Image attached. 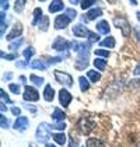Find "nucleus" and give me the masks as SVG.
<instances>
[{"instance_id":"nucleus-21","label":"nucleus","mask_w":140,"mask_h":147,"mask_svg":"<svg viewBox=\"0 0 140 147\" xmlns=\"http://www.w3.org/2000/svg\"><path fill=\"white\" fill-rule=\"evenodd\" d=\"M100 46H104L105 49L106 48H114L115 46V38L114 36H106L104 41L100 42Z\"/></svg>"},{"instance_id":"nucleus-47","label":"nucleus","mask_w":140,"mask_h":147,"mask_svg":"<svg viewBox=\"0 0 140 147\" xmlns=\"http://www.w3.org/2000/svg\"><path fill=\"white\" fill-rule=\"evenodd\" d=\"M11 77H13V74H11V73H6V74L3 76V79H4V80H10Z\"/></svg>"},{"instance_id":"nucleus-36","label":"nucleus","mask_w":140,"mask_h":147,"mask_svg":"<svg viewBox=\"0 0 140 147\" xmlns=\"http://www.w3.org/2000/svg\"><path fill=\"white\" fill-rule=\"evenodd\" d=\"M9 90L11 91V92H14V94H20V86H18V84H14V83H11V84L9 86Z\"/></svg>"},{"instance_id":"nucleus-41","label":"nucleus","mask_w":140,"mask_h":147,"mask_svg":"<svg viewBox=\"0 0 140 147\" xmlns=\"http://www.w3.org/2000/svg\"><path fill=\"white\" fill-rule=\"evenodd\" d=\"M0 6H1V11H7V9H9L7 0H1V1H0Z\"/></svg>"},{"instance_id":"nucleus-51","label":"nucleus","mask_w":140,"mask_h":147,"mask_svg":"<svg viewBox=\"0 0 140 147\" xmlns=\"http://www.w3.org/2000/svg\"><path fill=\"white\" fill-rule=\"evenodd\" d=\"M130 3H132L133 6H136V4H137V1H136V0H130Z\"/></svg>"},{"instance_id":"nucleus-31","label":"nucleus","mask_w":140,"mask_h":147,"mask_svg":"<svg viewBox=\"0 0 140 147\" xmlns=\"http://www.w3.org/2000/svg\"><path fill=\"white\" fill-rule=\"evenodd\" d=\"M34 53H35V49L34 48H31V46H30V48H27V49L23 52V55H24V57L27 59V62H28V59H30V57H32Z\"/></svg>"},{"instance_id":"nucleus-40","label":"nucleus","mask_w":140,"mask_h":147,"mask_svg":"<svg viewBox=\"0 0 140 147\" xmlns=\"http://www.w3.org/2000/svg\"><path fill=\"white\" fill-rule=\"evenodd\" d=\"M98 41H100V35L91 32V35L88 36V42H90V44H94V42H98Z\"/></svg>"},{"instance_id":"nucleus-9","label":"nucleus","mask_w":140,"mask_h":147,"mask_svg":"<svg viewBox=\"0 0 140 147\" xmlns=\"http://www.w3.org/2000/svg\"><path fill=\"white\" fill-rule=\"evenodd\" d=\"M70 21H71V20H70L66 14L58 16V17L55 18V28H56V30H65V28L69 25Z\"/></svg>"},{"instance_id":"nucleus-24","label":"nucleus","mask_w":140,"mask_h":147,"mask_svg":"<svg viewBox=\"0 0 140 147\" xmlns=\"http://www.w3.org/2000/svg\"><path fill=\"white\" fill-rule=\"evenodd\" d=\"M94 66H95V69H98V70H105V67H106V62H105L104 59L97 57V59L94 60Z\"/></svg>"},{"instance_id":"nucleus-45","label":"nucleus","mask_w":140,"mask_h":147,"mask_svg":"<svg viewBox=\"0 0 140 147\" xmlns=\"http://www.w3.org/2000/svg\"><path fill=\"white\" fill-rule=\"evenodd\" d=\"M133 74H135V76H140V63H139V65H137V67L135 69V71H133Z\"/></svg>"},{"instance_id":"nucleus-15","label":"nucleus","mask_w":140,"mask_h":147,"mask_svg":"<svg viewBox=\"0 0 140 147\" xmlns=\"http://www.w3.org/2000/svg\"><path fill=\"white\" fill-rule=\"evenodd\" d=\"M97 30H98V32H101V34H109V31H111L109 24L106 23L105 20H101V21L97 23Z\"/></svg>"},{"instance_id":"nucleus-11","label":"nucleus","mask_w":140,"mask_h":147,"mask_svg":"<svg viewBox=\"0 0 140 147\" xmlns=\"http://www.w3.org/2000/svg\"><path fill=\"white\" fill-rule=\"evenodd\" d=\"M59 101L63 107H69V104L71 102V94H70L67 90L62 88L59 91Z\"/></svg>"},{"instance_id":"nucleus-34","label":"nucleus","mask_w":140,"mask_h":147,"mask_svg":"<svg viewBox=\"0 0 140 147\" xmlns=\"http://www.w3.org/2000/svg\"><path fill=\"white\" fill-rule=\"evenodd\" d=\"M95 55H97V56L108 57L109 56V51H106V49H95Z\"/></svg>"},{"instance_id":"nucleus-30","label":"nucleus","mask_w":140,"mask_h":147,"mask_svg":"<svg viewBox=\"0 0 140 147\" xmlns=\"http://www.w3.org/2000/svg\"><path fill=\"white\" fill-rule=\"evenodd\" d=\"M30 79H31V81L34 83L35 86H42V84H44V79H42V77H38V76H35V74H31Z\"/></svg>"},{"instance_id":"nucleus-44","label":"nucleus","mask_w":140,"mask_h":147,"mask_svg":"<svg viewBox=\"0 0 140 147\" xmlns=\"http://www.w3.org/2000/svg\"><path fill=\"white\" fill-rule=\"evenodd\" d=\"M24 107H25L27 109H30L31 112H36V108H35V107H32V105H28V104H24Z\"/></svg>"},{"instance_id":"nucleus-20","label":"nucleus","mask_w":140,"mask_h":147,"mask_svg":"<svg viewBox=\"0 0 140 147\" xmlns=\"http://www.w3.org/2000/svg\"><path fill=\"white\" fill-rule=\"evenodd\" d=\"M52 137H53V140L58 143V144H60V146H63L65 143H66V135L63 133V132H58V133H53L52 135Z\"/></svg>"},{"instance_id":"nucleus-19","label":"nucleus","mask_w":140,"mask_h":147,"mask_svg":"<svg viewBox=\"0 0 140 147\" xmlns=\"http://www.w3.org/2000/svg\"><path fill=\"white\" fill-rule=\"evenodd\" d=\"M87 147H105L104 142L102 140H100V139H94V137H90L88 140H87Z\"/></svg>"},{"instance_id":"nucleus-50","label":"nucleus","mask_w":140,"mask_h":147,"mask_svg":"<svg viewBox=\"0 0 140 147\" xmlns=\"http://www.w3.org/2000/svg\"><path fill=\"white\" fill-rule=\"evenodd\" d=\"M45 147H56L55 144H50V143H45Z\"/></svg>"},{"instance_id":"nucleus-5","label":"nucleus","mask_w":140,"mask_h":147,"mask_svg":"<svg viewBox=\"0 0 140 147\" xmlns=\"http://www.w3.org/2000/svg\"><path fill=\"white\" fill-rule=\"evenodd\" d=\"M55 77L60 84L66 86V87H71L73 86V79L69 73H65V71H59V70H55Z\"/></svg>"},{"instance_id":"nucleus-16","label":"nucleus","mask_w":140,"mask_h":147,"mask_svg":"<svg viewBox=\"0 0 140 147\" xmlns=\"http://www.w3.org/2000/svg\"><path fill=\"white\" fill-rule=\"evenodd\" d=\"M65 118H66V113L63 112L60 108H55V109H53V113H52V119H53V121L62 122V121H65Z\"/></svg>"},{"instance_id":"nucleus-3","label":"nucleus","mask_w":140,"mask_h":147,"mask_svg":"<svg viewBox=\"0 0 140 147\" xmlns=\"http://www.w3.org/2000/svg\"><path fill=\"white\" fill-rule=\"evenodd\" d=\"M90 42H77V41H73L71 42V48L74 52L79 53V56L83 57H88V52H90Z\"/></svg>"},{"instance_id":"nucleus-18","label":"nucleus","mask_w":140,"mask_h":147,"mask_svg":"<svg viewBox=\"0 0 140 147\" xmlns=\"http://www.w3.org/2000/svg\"><path fill=\"white\" fill-rule=\"evenodd\" d=\"M87 65H88V57H83V56L77 57V60H76V69H77V70L85 69Z\"/></svg>"},{"instance_id":"nucleus-32","label":"nucleus","mask_w":140,"mask_h":147,"mask_svg":"<svg viewBox=\"0 0 140 147\" xmlns=\"http://www.w3.org/2000/svg\"><path fill=\"white\" fill-rule=\"evenodd\" d=\"M23 44V38H18L17 41H14V42H11L10 45H9V48L11 49V51H17L18 49V46L21 45Z\"/></svg>"},{"instance_id":"nucleus-7","label":"nucleus","mask_w":140,"mask_h":147,"mask_svg":"<svg viewBox=\"0 0 140 147\" xmlns=\"http://www.w3.org/2000/svg\"><path fill=\"white\" fill-rule=\"evenodd\" d=\"M52 48L55 49V51H60V52H63V51H67L69 48H71V42L69 41H66L65 38H56L55 41H53V44H52Z\"/></svg>"},{"instance_id":"nucleus-43","label":"nucleus","mask_w":140,"mask_h":147,"mask_svg":"<svg viewBox=\"0 0 140 147\" xmlns=\"http://www.w3.org/2000/svg\"><path fill=\"white\" fill-rule=\"evenodd\" d=\"M11 112H13V115L18 116V115L21 113V111H20V108H17V107H13V108H11Z\"/></svg>"},{"instance_id":"nucleus-39","label":"nucleus","mask_w":140,"mask_h":147,"mask_svg":"<svg viewBox=\"0 0 140 147\" xmlns=\"http://www.w3.org/2000/svg\"><path fill=\"white\" fill-rule=\"evenodd\" d=\"M0 121H1V127H3V129H7V127H9V119H7L4 115L0 116Z\"/></svg>"},{"instance_id":"nucleus-13","label":"nucleus","mask_w":140,"mask_h":147,"mask_svg":"<svg viewBox=\"0 0 140 147\" xmlns=\"http://www.w3.org/2000/svg\"><path fill=\"white\" fill-rule=\"evenodd\" d=\"M44 98H45V101H48V102H52L53 98H55V90H53V87H52L50 84H46V86H45Z\"/></svg>"},{"instance_id":"nucleus-23","label":"nucleus","mask_w":140,"mask_h":147,"mask_svg":"<svg viewBox=\"0 0 140 147\" xmlns=\"http://www.w3.org/2000/svg\"><path fill=\"white\" fill-rule=\"evenodd\" d=\"M46 63L44 62V60H39V59H36L34 62H31V67L32 69H39V70H46Z\"/></svg>"},{"instance_id":"nucleus-4","label":"nucleus","mask_w":140,"mask_h":147,"mask_svg":"<svg viewBox=\"0 0 140 147\" xmlns=\"http://www.w3.org/2000/svg\"><path fill=\"white\" fill-rule=\"evenodd\" d=\"M114 24H115L116 28H119L122 31V35H125V36L130 35V24L128 23L126 18H123V17H115L114 18Z\"/></svg>"},{"instance_id":"nucleus-8","label":"nucleus","mask_w":140,"mask_h":147,"mask_svg":"<svg viewBox=\"0 0 140 147\" xmlns=\"http://www.w3.org/2000/svg\"><path fill=\"white\" fill-rule=\"evenodd\" d=\"M73 34L76 36H79V38H88L91 35V31L88 28H85L83 24H76L73 27Z\"/></svg>"},{"instance_id":"nucleus-29","label":"nucleus","mask_w":140,"mask_h":147,"mask_svg":"<svg viewBox=\"0 0 140 147\" xmlns=\"http://www.w3.org/2000/svg\"><path fill=\"white\" fill-rule=\"evenodd\" d=\"M39 24H41V25H39V30H41V31H46L48 25H49V18H48V17H44V18L39 21Z\"/></svg>"},{"instance_id":"nucleus-46","label":"nucleus","mask_w":140,"mask_h":147,"mask_svg":"<svg viewBox=\"0 0 140 147\" xmlns=\"http://www.w3.org/2000/svg\"><path fill=\"white\" fill-rule=\"evenodd\" d=\"M15 65H17L18 67H24L27 63H25V62H20V60H17V62H15Z\"/></svg>"},{"instance_id":"nucleus-38","label":"nucleus","mask_w":140,"mask_h":147,"mask_svg":"<svg viewBox=\"0 0 140 147\" xmlns=\"http://www.w3.org/2000/svg\"><path fill=\"white\" fill-rule=\"evenodd\" d=\"M50 127H52V129H58V130H63V129L66 127V123H65V122H58V123L52 125Z\"/></svg>"},{"instance_id":"nucleus-17","label":"nucleus","mask_w":140,"mask_h":147,"mask_svg":"<svg viewBox=\"0 0 140 147\" xmlns=\"http://www.w3.org/2000/svg\"><path fill=\"white\" fill-rule=\"evenodd\" d=\"M101 16H102V10L101 9H93V10H90L85 14V18L87 20H95V18H98Z\"/></svg>"},{"instance_id":"nucleus-48","label":"nucleus","mask_w":140,"mask_h":147,"mask_svg":"<svg viewBox=\"0 0 140 147\" xmlns=\"http://www.w3.org/2000/svg\"><path fill=\"white\" fill-rule=\"evenodd\" d=\"M0 109H1V112H4V111L7 109V108H6V105H4V102H1V104H0Z\"/></svg>"},{"instance_id":"nucleus-55","label":"nucleus","mask_w":140,"mask_h":147,"mask_svg":"<svg viewBox=\"0 0 140 147\" xmlns=\"http://www.w3.org/2000/svg\"><path fill=\"white\" fill-rule=\"evenodd\" d=\"M39 1H45V0H39Z\"/></svg>"},{"instance_id":"nucleus-2","label":"nucleus","mask_w":140,"mask_h":147,"mask_svg":"<svg viewBox=\"0 0 140 147\" xmlns=\"http://www.w3.org/2000/svg\"><path fill=\"white\" fill-rule=\"evenodd\" d=\"M77 129L80 130V133L83 135H88L94 129V122L88 118V116H81L77 122Z\"/></svg>"},{"instance_id":"nucleus-52","label":"nucleus","mask_w":140,"mask_h":147,"mask_svg":"<svg viewBox=\"0 0 140 147\" xmlns=\"http://www.w3.org/2000/svg\"><path fill=\"white\" fill-rule=\"evenodd\" d=\"M20 80H21V83H25V77H24V76H21V77H20Z\"/></svg>"},{"instance_id":"nucleus-27","label":"nucleus","mask_w":140,"mask_h":147,"mask_svg":"<svg viewBox=\"0 0 140 147\" xmlns=\"http://www.w3.org/2000/svg\"><path fill=\"white\" fill-rule=\"evenodd\" d=\"M25 1H27V0H15V6H14L15 13H21L23 11L24 7H25Z\"/></svg>"},{"instance_id":"nucleus-28","label":"nucleus","mask_w":140,"mask_h":147,"mask_svg":"<svg viewBox=\"0 0 140 147\" xmlns=\"http://www.w3.org/2000/svg\"><path fill=\"white\" fill-rule=\"evenodd\" d=\"M95 1H97V0H81L80 6H81L83 10H87L88 7H91L93 4H95Z\"/></svg>"},{"instance_id":"nucleus-33","label":"nucleus","mask_w":140,"mask_h":147,"mask_svg":"<svg viewBox=\"0 0 140 147\" xmlns=\"http://www.w3.org/2000/svg\"><path fill=\"white\" fill-rule=\"evenodd\" d=\"M62 59H63V57H59V56L48 57L46 60H45V63H46V65H53V63H59V62H62Z\"/></svg>"},{"instance_id":"nucleus-26","label":"nucleus","mask_w":140,"mask_h":147,"mask_svg":"<svg viewBox=\"0 0 140 147\" xmlns=\"http://www.w3.org/2000/svg\"><path fill=\"white\" fill-rule=\"evenodd\" d=\"M41 18H44V17H42V10H41V9H35V10H34V20H32V24H34V25H36V24L39 23V20H41Z\"/></svg>"},{"instance_id":"nucleus-10","label":"nucleus","mask_w":140,"mask_h":147,"mask_svg":"<svg viewBox=\"0 0 140 147\" xmlns=\"http://www.w3.org/2000/svg\"><path fill=\"white\" fill-rule=\"evenodd\" d=\"M28 125H30V122H28V118H25V116H18V118L15 119L14 125H13V127H14L15 130L23 132V130H25V129L28 127Z\"/></svg>"},{"instance_id":"nucleus-1","label":"nucleus","mask_w":140,"mask_h":147,"mask_svg":"<svg viewBox=\"0 0 140 147\" xmlns=\"http://www.w3.org/2000/svg\"><path fill=\"white\" fill-rule=\"evenodd\" d=\"M50 126L45 122L39 123V126L36 127V140L41 143H46V140L50 137Z\"/></svg>"},{"instance_id":"nucleus-54","label":"nucleus","mask_w":140,"mask_h":147,"mask_svg":"<svg viewBox=\"0 0 140 147\" xmlns=\"http://www.w3.org/2000/svg\"><path fill=\"white\" fill-rule=\"evenodd\" d=\"M136 17H137V20H139V21H140V11H137V13H136Z\"/></svg>"},{"instance_id":"nucleus-49","label":"nucleus","mask_w":140,"mask_h":147,"mask_svg":"<svg viewBox=\"0 0 140 147\" xmlns=\"http://www.w3.org/2000/svg\"><path fill=\"white\" fill-rule=\"evenodd\" d=\"M70 3L71 4H79V3H81V0H70Z\"/></svg>"},{"instance_id":"nucleus-22","label":"nucleus","mask_w":140,"mask_h":147,"mask_svg":"<svg viewBox=\"0 0 140 147\" xmlns=\"http://www.w3.org/2000/svg\"><path fill=\"white\" fill-rule=\"evenodd\" d=\"M87 79L90 80V81H93V83H97V81L101 80V74L98 71H95V70H90L87 73Z\"/></svg>"},{"instance_id":"nucleus-14","label":"nucleus","mask_w":140,"mask_h":147,"mask_svg":"<svg viewBox=\"0 0 140 147\" xmlns=\"http://www.w3.org/2000/svg\"><path fill=\"white\" fill-rule=\"evenodd\" d=\"M21 32H23V25H21V24H15V25H14V28L10 31V34L7 35V39H9V41H11V39H14V38L20 36Z\"/></svg>"},{"instance_id":"nucleus-53","label":"nucleus","mask_w":140,"mask_h":147,"mask_svg":"<svg viewBox=\"0 0 140 147\" xmlns=\"http://www.w3.org/2000/svg\"><path fill=\"white\" fill-rule=\"evenodd\" d=\"M28 146H30V147H38V146H36V144H35V143H30Z\"/></svg>"},{"instance_id":"nucleus-6","label":"nucleus","mask_w":140,"mask_h":147,"mask_svg":"<svg viewBox=\"0 0 140 147\" xmlns=\"http://www.w3.org/2000/svg\"><path fill=\"white\" fill-rule=\"evenodd\" d=\"M23 98L25 101H38L39 100V92L36 91V88L34 87H30V86H27L25 87V90H24V94H23Z\"/></svg>"},{"instance_id":"nucleus-25","label":"nucleus","mask_w":140,"mask_h":147,"mask_svg":"<svg viewBox=\"0 0 140 147\" xmlns=\"http://www.w3.org/2000/svg\"><path fill=\"white\" fill-rule=\"evenodd\" d=\"M79 83H80V88H81V91H87L88 88H90V83H88V79H85V77H80L79 79Z\"/></svg>"},{"instance_id":"nucleus-56","label":"nucleus","mask_w":140,"mask_h":147,"mask_svg":"<svg viewBox=\"0 0 140 147\" xmlns=\"http://www.w3.org/2000/svg\"><path fill=\"white\" fill-rule=\"evenodd\" d=\"M83 147H84V146H83ZM85 147H87V146H85Z\"/></svg>"},{"instance_id":"nucleus-12","label":"nucleus","mask_w":140,"mask_h":147,"mask_svg":"<svg viewBox=\"0 0 140 147\" xmlns=\"http://www.w3.org/2000/svg\"><path fill=\"white\" fill-rule=\"evenodd\" d=\"M65 9V4L62 0H52V3L49 4V13H58L62 11Z\"/></svg>"},{"instance_id":"nucleus-37","label":"nucleus","mask_w":140,"mask_h":147,"mask_svg":"<svg viewBox=\"0 0 140 147\" xmlns=\"http://www.w3.org/2000/svg\"><path fill=\"white\" fill-rule=\"evenodd\" d=\"M66 16L69 17L70 20H73V18H76L77 11H76V10H73V9H67V10H66Z\"/></svg>"},{"instance_id":"nucleus-42","label":"nucleus","mask_w":140,"mask_h":147,"mask_svg":"<svg viewBox=\"0 0 140 147\" xmlns=\"http://www.w3.org/2000/svg\"><path fill=\"white\" fill-rule=\"evenodd\" d=\"M15 56H17V55H6L4 52H1V57H3V59H7V60H13Z\"/></svg>"},{"instance_id":"nucleus-35","label":"nucleus","mask_w":140,"mask_h":147,"mask_svg":"<svg viewBox=\"0 0 140 147\" xmlns=\"http://www.w3.org/2000/svg\"><path fill=\"white\" fill-rule=\"evenodd\" d=\"M0 98H1V102H6V104L11 102V100L9 98V95L6 94V91L4 90H0Z\"/></svg>"}]
</instances>
